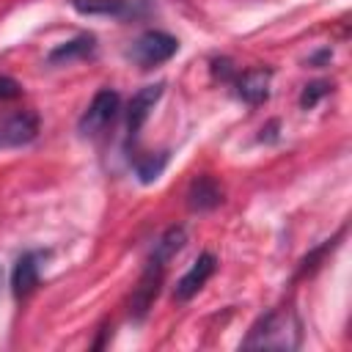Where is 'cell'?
I'll return each mask as SVG.
<instances>
[{"mask_svg": "<svg viewBox=\"0 0 352 352\" xmlns=\"http://www.w3.org/2000/svg\"><path fill=\"white\" fill-rule=\"evenodd\" d=\"M270 80L272 72L270 69H250L242 77H236V96L248 104H261L270 96Z\"/></svg>", "mask_w": 352, "mask_h": 352, "instance_id": "obj_10", "label": "cell"}, {"mask_svg": "<svg viewBox=\"0 0 352 352\" xmlns=\"http://www.w3.org/2000/svg\"><path fill=\"white\" fill-rule=\"evenodd\" d=\"M22 96V85L8 77V74H0V102H11V99H19Z\"/></svg>", "mask_w": 352, "mask_h": 352, "instance_id": "obj_17", "label": "cell"}, {"mask_svg": "<svg viewBox=\"0 0 352 352\" xmlns=\"http://www.w3.org/2000/svg\"><path fill=\"white\" fill-rule=\"evenodd\" d=\"M184 242H187L184 226H170V228L162 231V236L154 242V250H151L148 261H154V264H160V267H168V261L184 248Z\"/></svg>", "mask_w": 352, "mask_h": 352, "instance_id": "obj_11", "label": "cell"}, {"mask_svg": "<svg viewBox=\"0 0 352 352\" xmlns=\"http://www.w3.org/2000/svg\"><path fill=\"white\" fill-rule=\"evenodd\" d=\"M223 204V190L220 184L212 179V176H195L190 182V190H187V206L192 212H209V209H217Z\"/></svg>", "mask_w": 352, "mask_h": 352, "instance_id": "obj_9", "label": "cell"}, {"mask_svg": "<svg viewBox=\"0 0 352 352\" xmlns=\"http://www.w3.org/2000/svg\"><path fill=\"white\" fill-rule=\"evenodd\" d=\"M38 135V118L30 110L0 118V148H19L33 143Z\"/></svg>", "mask_w": 352, "mask_h": 352, "instance_id": "obj_4", "label": "cell"}, {"mask_svg": "<svg viewBox=\"0 0 352 352\" xmlns=\"http://www.w3.org/2000/svg\"><path fill=\"white\" fill-rule=\"evenodd\" d=\"M302 344V324L292 308H275L253 322L242 338V349H280L292 352Z\"/></svg>", "mask_w": 352, "mask_h": 352, "instance_id": "obj_1", "label": "cell"}, {"mask_svg": "<svg viewBox=\"0 0 352 352\" xmlns=\"http://www.w3.org/2000/svg\"><path fill=\"white\" fill-rule=\"evenodd\" d=\"M330 248H336V239H327L324 245H319L316 250H311L302 261H300V270H297V275H305V272H314L316 267H319V261H322V256L330 250Z\"/></svg>", "mask_w": 352, "mask_h": 352, "instance_id": "obj_16", "label": "cell"}, {"mask_svg": "<svg viewBox=\"0 0 352 352\" xmlns=\"http://www.w3.org/2000/svg\"><path fill=\"white\" fill-rule=\"evenodd\" d=\"M275 138H278V121H270V124H267V126L261 129L258 140H261V143H264V140H267V143H272Z\"/></svg>", "mask_w": 352, "mask_h": 352, "instance_id": "obj_19", "label": "cell"}, {"mask_svg": "<svg viewBox=\"0 0 352 352\" xmlns=\"http://www.w3.org/2000/svg\"><path fill=\"white\" fill-rule=\"evenodd\" d=\"M212 72H214V77H223V80H231V77H234V66H231L228 58L212 60Z\"/></svg>", "mask_w": 352, "mask_h": 352, "instance_id": "obj_18", "label": "cell"}, {"mask_svg": "<svg viewBox=\"0 0 352 352\" xmlns=\"http://www.w3.org/2000/svg\"><path fill=\"white\" fill-rule=\"evenodd\" d=\"M162 272H165V267H160V264H154V261L146 264V270H143V275H140V280H138V286H135V292H132V300H129V314H132V319H143V316L148 314V308H151V302H154V297H157V292H160Z\"/></svg>", "mask_w": 352, "mask_h": 352, "instance_id": "obj_6", "label": "cell"}, {"mask_svg": "<svg viewBox=\"0 0 352 352\" xmlns=\"http://www.w3.org/2000/svg\"><path fill=\"white\" fill-rule=\"evenodd\" d=\"M162 88H165V82H151V85H143V88L129 99V107H126V132H129V138H138L140 126L146 124V118L151 116L154 104L160 102Z\"/></svg>", "mask_w": 352, "mask_h": 352, "instance_id": "obj_7", "label": "cell"}, {"mask_svg": "<svg viewBox=\"0 0 352 352\" xmlns=\"http://www.w3.org/2000/svg\"><path fill=\"white\" fill-rule=\"evenodd\" d=\"M94 47H96V38H94L91 33H80V36H74V38L58 44V47L47 55V60H50V63H66V60H74V58H85V55L94 52Z\"/></svg>", "mask_w": 352, "mask_h": 352, "instance_id": "obj_12", "label": "cell"}, {"mask_svg": "<svg viewBox=\"0 0 352 352\" xmlns=\"http://www.w3.org/2000/svg\"><path fill=\"white\" fill-rule=\"evenodd\" d=\"M176 52H179V41H176L170 33L146 30V33H140V36L132 41L129 58H132L140 69H154V66L170 60Z\"/></svg>", "mask_w": 352, "mask_h": 352, "instance_id": "obj_2", "label": "cell"}, {"mask_svg": "<svg viewBox=\"0 0 352 352\" xmlns=\"http://www.w3.org/2000/svg\"><path fill=\"white\" fill-rule=\"evenodd\" d=\"M72 8L82 16H121V14H126L124 0H72Z\"/></svg>", "mask_w": 352, "mask_h": 352, "instance_id": "obj_13", "label": "cell"}, {"mask_svg": "<svg viewBox=\"0 0 352 352\" xmlns=\"http://www.w3.org/2000/svg\"><path fill=\"white\" fill-rule=\"evenodd\" d=\"M165 165H168V151L154 154V157H146V160H140L135 168H138L140 182H143V184H151L154 179H160V173L165 170Z\"/></svg>", "mask_w": 352, "mask_h": 352, "instance_id": "obj_14", "label": "cell"}, {"mask_svg": "<svg viewBox=\"0 0 352 352\" xmlns=\"http://www.w3.org/2000/svg\"><path fill=\"white\" fill-rule=\"evenodd\" d=\"M118 104H121V99H118V94H116L113 88H99V91L94 94L91 104L82 110V116H80V121H77L80 135L94 138V135L104 132V129L113 124V118L118 116Z\"/></svg>", "mask_w": 352, "mask_h": 352, "instance_id": "obj_3", "label": "cell"}, {"mask_svg": "<svg viewBox=\"0 0 352 352\" xmlns=\"http://www.w3.org/2000/svg\"><path fill=\"white\" fill-rule=\"evenodd\" d=\"M214 267H217V258H214V253H201L195 261H192V267L176 280V286H173V297L179 300V302H187L190 297H195L198 292H201V286L214 275Z\"/></svg>", "mask_w": 352, "mask_h": 352, "instance_id": "obj_5", "label": "cell"}, {"mask_svg": "<svg viewBox=\"0 0 352 352\" xmlns=\"http://www.w3.org/2000/svg\"><path fill=\"white\" fill-rule=\"evenodd\" d=\"M330 50H322V52H316V55H311V60L308 63H322V60H330Z\"/></svg>", "mask_w": 352, "mask_h": 352, "instance_id": "obj_20", "label": "cell"}, {"mask_svg": "<svg viewBox=\"0 0 352 352\" xmlns=\"http://www.w3.org/2000/svg\"><path fill=\"white\" fill-rule=\"evenodd\" d=\"M0 286H3V272H0Z\"/></svg>", "mask_w": 352, "mask_h": 352, "instance_id": "obj_21", "label": "cell"}, {"mask_svg": "<svg viewBox=\"0 0 352 352\" xmlns=\"http://www.w3.org/2000/svg\"><path fill=\"white\" fill-rule=\"evenodd\" d=\"M38 275H41V253L38 250H25L11 270V292L14 297H28L33 294V289L38 286Z\"/></svg>", "mask_w": 352, "mask_h": 352, "instance_id": "obj_8", "label": "cell"}, {"mask_svg": "<svg viewBox=\"0 0 352 352\" xmlns=\"http://www.w3.org/2000/svg\"><path fill=\"white\" fill-rule=\"evenodd\" d=\"M327 91H330V82H324V80H316V82L305 85L302 94H300V107L302 110H311L322 96H327Z\"/></svg>", "mask_w": 352, "mask_h": 352, "instance_id": "obj_15", "label": "cell"}]
</instances>
